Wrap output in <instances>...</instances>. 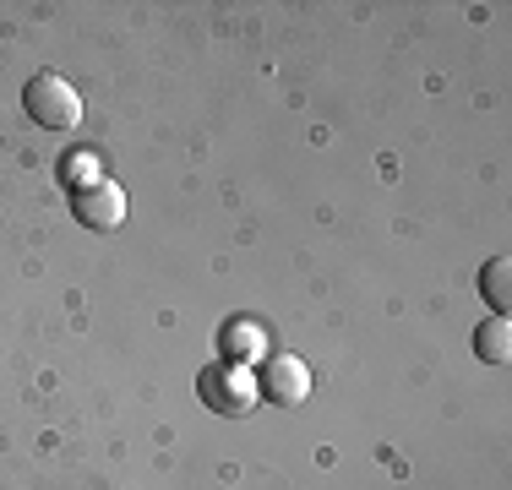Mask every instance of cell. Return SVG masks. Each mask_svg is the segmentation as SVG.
<instances>
[{
  "label": "cell",
  "instance_id": "1",
  "mask_svg": "<svg viewBox=\"0 0 512 490\" xmlns=\"http://www.w3.org/2000/svg\"><path fill=\"white\" fill-rule=\"evenodd\" d=\"M22 109H28L33 126L44 131H71L82 120V98L71 88L60 71H39V77H28V88H22Z\"/></svg>",
  "mask_w": 512,
  "mask_h": 490
},
{
  "label": "cell",
  "instance_id": "2",
  "mask_svg": "<svg viewBox=\"0 0 512 490\" xmlns=\"http://www.w3.org/2000/svg\"><path fill=\"white\" fill-rule=\"evenodd\" d=\"M71 213H77V224L109 235V229L126 224L131 202H126V191H120L115 180H88V186H71Z\"/></svg>",
  "mask_w": 512,
  "mask_h": 490
},
{
  "label": "cell",
  "instance_id": "3",
  "mask_svg": "<svg viewBox=\"0 0 512 490\" xmlns=\"http://www.w3.org/2000/svg\"><path fill=\"white\" fill-rule=\"evenodd\" d=\"M197 387H202V398H207V409H218V414H246L251 409V398H256V382L246 376V365H207V371L197 376Z\"/></svg>",
  "mask_w": 512,
  "mask_h": 490
},
{
  "label": "cell",
  "instance_id": "4",
  "mask_svg": "<svg viewBox=\"0 0 512 490\" xmlns=\"http://www.w3.org/2000/svg\"><path fill=\"white\" fill-rule=\"evenodd\" d=\"M256 387H262L267 403H278V409H295V403L311 398V371H306V360H295V354H273V360H262Z\"/></svg>",
  "mask_w": 512,
  "mask_h": 490
},
{
  "label": "cell",
  "instance_id": "5",
  "mask_svg": "<svg viewBox=\"0 0 512 490\" xmlns=\"http://www.w3.org/2000/svg\"><path fill=\"white\" fill-rule=\"evenodd\" d=\"M218 349H224L229 365H246V360H262L267 338H262V327H256V322H229L224 333H218Z\"/></svg>",
  "mask_w": 512,
  "mask_h": 490
},
{
  "label": "cell",
  "instance_id": "6",
  "mask_svg": "<svg viewBox=\"0 0 512 490\" xmlns=\"http://www.w3.org/2000/svg\"><path fill=\"white\" fill-rule=\"evenodd\" d=\"M474 354H480L485 365H507L512 360V322L507 316H485V322L474 327Z\"/></svg>",
  "mask_w": 512,
  "mask_h": 490
},
{
  "label": "cell",
  "instance_id": "7",
  "mask_svg": "<svg viewBox=\"0 0 512 490\" xmlns=\"http://www.w3.org/2000/svg\"><path fill=\"white\" fill-rule=\"evenodd\" d=\"M507 289H512V262L507 256H491V262L480 267V294H485V305H491V316H507Z\"/></svg>",
  "mask_w": 512,
  "mask_h": 490
}]
</instances>
